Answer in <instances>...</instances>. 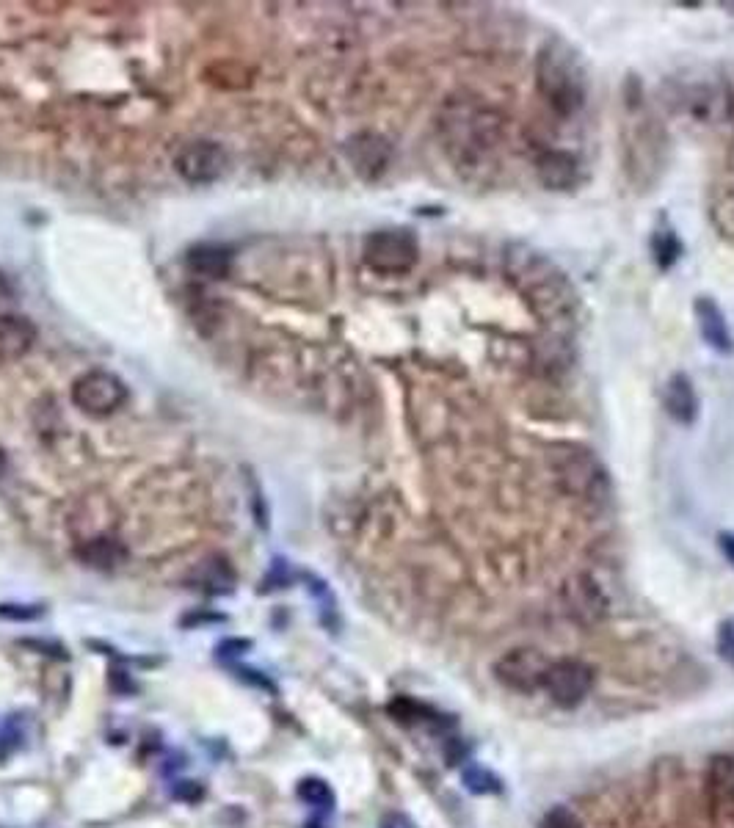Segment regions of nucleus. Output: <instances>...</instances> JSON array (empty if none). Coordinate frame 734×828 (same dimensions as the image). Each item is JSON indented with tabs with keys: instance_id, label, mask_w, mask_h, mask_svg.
Masks as SVG:
<instances>
[{
	"instance_id": "9",
	"label": "nucleus",
	"mask_w": 734,
	"mask_h": 828,
	"mask_svg": "<svg viewBox=\"0 0 734 828\" xmlns=\"http://www.w3.org/2000/svg\"><path fill=\"white\" fill-rule=\"evenodd\" d=\"M174 169L185 183L207 185L218 180L227 169V155L216 141H188L174 155Z\"/></svg>"
},
{
	"instance_id": "3",
	"label": "nucleus",
	"mask_w": 734,
	"mask_h": 828,
	"mask_svg": "<svg viewBox=\"0 0 734 828\" xmlns=\"http://www.w3.org/2000/svg\"><path fill=\"white\" fill-rule=\"evenodd\" d=\"M445 141L461 161L478 163L500 144V119L478 103H453L442 119Z\"/></svg>"
},
{
	"instance_id": "30",
	"label": "nucleus",
	"mask_w": 734,
	"mask_h": 828,
	"mask_svg": "<svg viewBox=\"0 0 734 828\" xmlns=\"http://www.w3.org/2000/svg\"><path fill=\"white\" fill-rule=\"evenodd\" d=\"M381 828H417L409 820L406 815H401V812H390V815H384V820H381Z\"/></svg>"
},
{
	"instance_id": "24",
	"label": "nucleus",
	"mask_w": 734,
	"mask_h": 828,
	"mask_svg": "<svg viewBox=\"0 0 734 828\" xmlns=\"http://www.w3.org/2000/svg\"><path fill=\"white\" fill-rule=\"evenodd\" d=\"M39 616H42V608H34V605H0V619L34 621Z\"/></svg>"
},
{
	"instance_id": "6",
	"label": "nucleus",
	"mask_w": 734,
	"mask_h": 828,
	"mask_svg": "<svg viewBox=\"0 0 734 828\" xmlns=\"http://www.w3.org/2000/svg\"><path fill=\"white\" fill-rule=\"evenodd\" d=\"M550 663L552 660L541 655L539 649L517 646V649H508L505 655L494 660L492 674L505 690L530 696V693L544 690V679H547Z\"/></svg>"
},
{
	"instance_id": "33",
	"label": "nucleus",
	"mask_w": 734,
	"mask_h": 828,
	"mask_svg": "<svg viewBox=\"0 0 734 828\" xmlns=\"http://www.w3.org/2000/svg\"><path fill=\"white\" fill-rule=\"evenodd\" d=\"M3 472H6V453L0 450V478H3Z\"/></svg>"
},
{
	"instance_id": "26",
	"label": "nucleus",
	"mask_w": 734,
	"mask_h": 828,
	"mask_svg": "<svg viewBox=\"0 0 734 828\" xmlns=\"http://www.w3.org/2000/svg\"><path fill=\"white\" fill-rule=\"evenodd\" d=\"M172 795L177 801H183V804H196V801L205 795V787L199 782H177L174 784Z\"/></svg>"
},
{
	"instance_id": "4",
	"label": "nucleus",
	"mask_w": 734,
	"mask_h": 828,
	"mask_svg": "<svg viewBox=\"0 0 734 828\" xmlns=\"http://www.w3.org/2000/svg\"><path fill=\"white\" fill-rule=\"evenodd\" d=\"M552 472L566 495L580 503L602 506L610 497V478L602 461L580 445H558L550 453Z\"/></svg>"
},
{
	"instance_id": "18",
	"label": "nucleus",
	"mask_w": 734,
	"mask_h": 828,
	"mask_svg": "<svg viewBox=\"0 0 734 828\" xmlns=\"http://www.w3.org/2000/svg\"><path fill=\"white\" fill-rule=\"evenodd\" d=\"M188 263L194 271L205 276H224L230 271V252L227 249H218V246H199L196 252H191Z\"/></svg>"
},
{
	"instance_id": "32",
	"label": "nucleus",
	"mask_w": 734,
	"mask_h": 828,
	"mask_svg": "<svg viewBox=\"0 0 734 828\" xmlns=\"http://www.w3.org/2000/svg\"><path fill=\"white\" fill-rule=\"evenodd\" d=\"M721 544L723 550H726V555L734 561V536H721Z\"/></svg>"
},
{
	"instance_id": "16",
	"label": "nucleus",
	"mask_w": 734,
	"mask_h": 828,
	"mask_svg": "<svg viewBox=\"0 0 734 828\" xmlns=\"http://www.w3.org/2000/svg\"><path fill=\"white\" fill-rule=\"evenodd\" d=\"M125 547L116 539H89L86 544L78 547V558L83 564L94 566V569H116V566L125 561Z\"/></svg>"
},
{
	"instance_id": "8",
	"label": "nucleus",
	"mask_w": 734,
	"mask_h": 828,
	"mask_svg": "<svg viewBox=\"0 0 734 828\" xmlns=\"http://www.w3.org/2000/svg\"><path fill=\"white\" fill-rule=\"evenodd\" d=\"M594 682H597V674L588 663H583V660H558V663H550V671L544 679V693L550 696L552 704H558L563 710H572L591 696Z\"/></svg>"
},
{
	"instance_id": "12",
	"label": "nucleus",
	"mask_w": 734,
	"mask_h": 828,
	"mask_svg": "<svg viewBox=\"0 0 734 828\" xmlns=\"http://www.w3.org/2000/svg\"><path fill=\"white\" fill-rule=\"evenodd\" d=\"M536 172H539L541 185H547L550 191H569L577 185L580 169L569 152L550 150L541 152V158L536 161Z\"/></svg>"
},
{
	"instance_id": "7",
	"label": "nucleus",
	"mask_w": 734,
	"mask_h": 828,
	"mask_svg": "<svg viewBox=\"0 0 734 828\" xmlns=\"http://www.w3.org/2000/svg\"><path fill=\"white\" fill-rule=\"evenodd\" d=\"M127 401L125 381L108 370H89L72 384V403L92 417H108Z\"/></svg>"
},
{
	"instance_id": "14",
	"label": "nucleus",
	"mask_w": 734,
	"mask_h": 828,
	"mask_svg": "<svg viewBox=\"0 0 734 828\" xmlns=\"http://www.w3.org/2000/svg\"><path fill=\"white\" fill-rule=\"evenodd\" d=\"M348 155L354 161L356 172H362L365 177H376L387 169L390 163V144L379 136H356L351 144H348Z\"/></svg>"
},
{
	"instance_id": "22",
	"label": "nucleus",
	"mask_w": 734,
	"mask_h": 828,
	"mask_svg": "<svg viewBox=\"0 0 734 828\" xmlns=\"http://www.w3.org/2000/svg\"><path fill=\"white\" fill-rule=\"evenodd\" d=\"M679 252H682V246H679L677 235L671 230H663L657 232V238H654V254H657V263H660V268H668V265H674V260L679 257Z\"/></svg>"
},
{
	"instance_id": "19",
	"label": "nucleus",
	"mask_w": 734,
	"mask_h": 828,
	"mask_svg": "<svg viewBox=\"0 0 734 828\" xmlns=\"http://www.w3.org/2000/svg\"><path fill=\"white\" fill-rule=\"evenodd\" d=\"M196 583H199V588L207 591V594H227L232 588V583H235V575H232V569L224 564V561H210V564H205L199 569Z\"/></svg>"
},
{
	"instance_id": "17",
	"label": "nucleus",
	"mask_w": 734,
	"mask_h": 828,
	"mask_svg": "<svg viewBox=\"0 0 734 828\" xmlns=\"http://www.w3.org/2000/svg\"><path fill=\"white\" fill-rule=\"evenodd\" d=\"M710 787L721 812L734 817V759H715L710 773Z\"/></svg>"
},
{
	"instance_id": "21",
	"label": "nucleus",
	"mask_w": 734,
	"mask_h": 828,
	"mask_svg": "<svg viewBox=\"0 0 734 828\" xmlns=\"http://www.w3.org/2000/svg\"><path fill=\"white\" fill-rule=\"evenodd\" d=\"M23 718L20 715H12V718H6L3 721V726H0V759L6 762V759L12 757L14 751H20V746H23Z\"/></svg>"
},
{
	"instance_id": "15",
	"label": "nucleus",
	"mask_w": 734,
	"mask_h": 828,
	"mask_svg": "<svg viewBox=\"0 0 734 828\" xmlns=\"http://www.w3.org/2000/svg\"><path fill=\"white\" fill-rule=\"evenodd\" d=\"M696 318H699L701 337L707 340V345H712L721 354H732V334H729V323L723 321L721 307L712 299H699L696 301Z\"/></svg>"
},
{
	"instance_id": "20",
	"label": "nucleus",
	"mask_w": 734,
	"mask_h": 828,
	"mask_svg": "<svg viewBox=\"0 0 734 828\" xmlns=\"http://www.w3.org/2000/svg\"><path fill=\"white\" fill-rule=\"evenodd\" d=\"M296 793H299L301 801H304L307 806H312V809H318V812H332L334 793H332V787L323 782V779H315V776H310V779H301Z\"/></svg>"
},
{
	"instance_id": "1",
	"label": "nucleus",
	"mask_w": 734,
	"mask_h": 828,
	"mask_svg": "<svg viewBox=\"0 0 734 828\" xmlns=\"http://www.w3.org/2000/svg\"><path fill=\"white\" fill-rule=\"evenodd\" d=\"M508 271L517 282L522 296L533 304L541 321L547 323H572L574 318V293L566 282V276L533 249H514L508 254Z\"/></svg>"
},
{
	"instance_id": "13",
	"label": "nucleus",
	"mask_w": 734,
	"mask_h": 828,
	"mask_svg": "<svg viewBox=\"0 0 734 828\" xmlns=\"http://www.w3.org/2000/svg\"><path fill=\"white\" fill-rule=\"evenodd\" d=\"M663 403H666V412L677 420L679 426H690L699 417V398L693 390V381L685 373H677V376L668 379Z\"/></svg>"
},
{
	"instance_id": "23",
	"label": "nucleus",
	"mask_w": 734,
	"mask_h": 828,
	"mask_svg": "<svg viewBox=\"0 0 734 828\" xmlns=\"http://www.w3.org/2000/svg\"><path fill=\"white\" fill-rule=\"evenodd\" d=\"M541 828H583V826H580V820H577L569 809L555 806V809H550V812L544 815Z\"/></svg>"
},
{
	"instance_id": "25",
	"label": "nucleus",
	"mask_w": 734,
	"mask_h": 828,
	"mask_svg": "<svg viewBox=\"0 0 734 828\" xmlns=\"http://www.w3.org/2000/svg\"><path fill=\"white\" fill-rule=\"evenodd\" d=\"M464 779H467V787L475 790V793H494V790H500V787H497V779H494L492 773L478 771V768L467 773Z\"/></svg>"
},
{
	"instance_id": "29",
	"label": "nucleus",
	"mask_w": 734,
	"mask_h": 828,
	"mask_svg": "<svg viewBox=\"0 0 734 828\" xmlns=\"http://www.w3.org/2000/svg\"><path fill=\"white\" fill-rule=\"evenodd\" d=\"M111 688H114L116 693H133V690H136V682H133L130 674H125V671H111Z\"/></svg>"
},
{
	"instance_id": "27",
	"label": "nucleus",
	"mask_w": 734,
	"mask_h": 828,
	"mask_svg": "<svg viewBox=\"0 0 734 828\" xmlns=\"http://www.w3.org/2000/svg\"><path fill=\"white\" fill-rule=\"evenodd\" d=\"M14 301H17V293H14L12 279L0 271V315H3V312H12Z\"/></svg>"
},
{
	"instance_id": "28",
	"label": "nucleus",
	"mask_w": 734,
	"mask_h": 828,
	"mask_svg": "<svg viewBox=\"0 0 734 828\" xmlns=\"http://www.w3.org/2000/svg\"><path fill=\"white\" fill-rule=\"evenodd\" d=\"M249 646H252L249 641H238V638H232V641H224V644L218 646V657H241Z\"/></svg>"
},
{
	"instance_id": "31",
	"label": "nucleus",
	"mask_w": 734,
	"mask_h": 828,
	"mask_svg": "<svg viewBox=\"0 0 734 828\" xmlns=\"http://www.w3.org/2000/svg\"><path fill=\"white\" fill-rule=\"evenodd\" d=\"M241 677L243 679H249V682H252V685H257V688H265L268 690V693H274V685H271V679L268 677H257V671H249V668H243L241 671Z\"/></svg>"
},
{
	"instance_id": "10",
	"label": "nucleus",
	"mask_w": 734,
	"mask_h": 828,
	"mask_svg": "<svg viewBox=\"0 0 734 828\" xmlns=\"http://www.w3.org/2000/svg\"><path fill=\"white\" fill-rule=\"evenodd\" d=\"M563 608L577 624L594 627L608 616L610 602L597 580H591L588 575H577L563 586Z\"/></svg>"
},
{
	"instance_id": "2",
	"label": "nucleus",
	"mask_w": 734,
	"mask_h": 828,
	"mask_svg": "<svg viewBox=\"0 0 734 828\" xmlns=\"http://www.w3.org/2000/svg\"><path fill=\"white\" fill-rule=\"evenodd\" d=\"M536 81H539L544 100L558 114L569 116L583 108L585 92H588L583 64H580V58H577L572 47L561 42V39H555L541 50Z\"/></svg>"
},
{
	"instance_id": "11",
	"label": "nucleus",
	"mask_w": 734,
	"mask_h": 828,
	"mask_svg": "<svg viewBox=\"0 0 734 828\" xmlns=\"http://www.w3.org/2000/svg\"><path fill=\"white\" fill-rule=\"evenodd\" d=\"M36 343V326L25 315L3 312L0 315V362L23 359Z\"/></svg>"
},
{
	"instance_id": "5",
	"label": "nucleus",
	"mask_w": 734,
	"mask_h": 828,
	"mask_svg": "<svg viewBox=\"0 0 734 828\" xmlns=\"http://www.w3.org/2000/svg\"><path fill=\"white\" fill-rule=\"evenodd\" d=\"M362 257L376 274H409L420 260V243L409 230H379L365 238Z\"/></svg>"
}]
</instances>
